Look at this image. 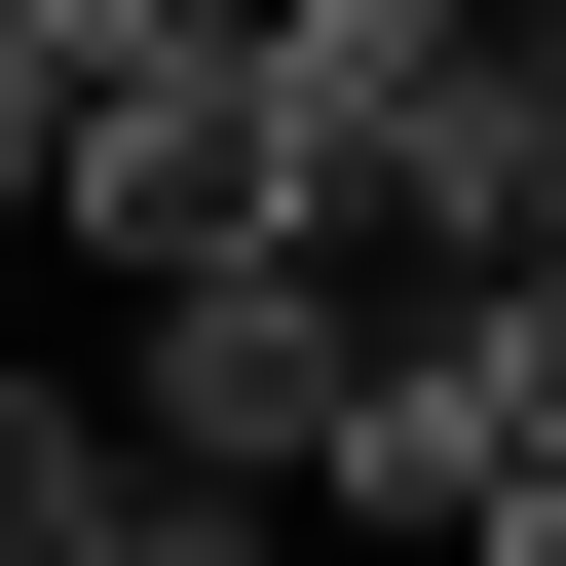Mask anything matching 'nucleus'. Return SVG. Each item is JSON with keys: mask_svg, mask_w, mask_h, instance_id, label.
Instances as JSON below:
<instances>
[{"mask_svg": "<svg viewBox=\"0 0 566 566\" xmlns=\"http://www.w3.org/2000/svg\"><path fill=\"white\" fill-rule=\"evenodd\" d=\"M264 227L340 303H528L566 264V114H528V0H264Z\"/></svg>", "mask_w": 566, "mask_h": 566, "instance_id": "f257e3e1", "label": "nucleus"}, {"mask_svg": "<svg viewBox=\"0 0 566 566\" xmlns=\"http://www.w3.org/2000/svg\"><path fill=\"white\" fill-rule=\"evenodd\" d=\"M114 453L227 491V528H378V453H416V303H340V264L264 227V264H189V303H114Z\"/></svg>", "mask_w": 566, "mask_h": 566, "instance_id": "f03ea898", "label": "nucleus"}, {"mask_svg": "<svg viewBox=\"0 0 566 566\" xmlns=\"http://www.w3.org/2000/svg\"><path fill=\"white\" fill-rule=\"evenodd\" d=\"M114 566H340V528H227V491H114Z\"/></svg>", "mask_w": 566, "mask_h": 566, "instance_id": "7ed1b4c3", "label": "nucleus"}, {"mask_svg": "<svg viewBox=\"0 0 566 566\" xmlns=\"http://www.w3.org/2000/svg\"><path fill=\"white\" fill-rule=\"evenodd\" d=\"M528 114H566V0H528Z\"/></svg>", "mask_w": 566, "mask_h": 566, "instance_id": "20e7f679", "label": "nucleus"}]
</instances>
